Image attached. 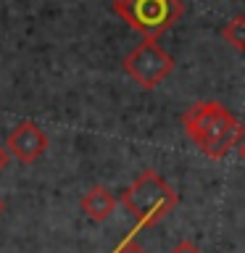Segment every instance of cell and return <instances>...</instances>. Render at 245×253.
<instances>
[{
  "label": "cell",
  "mask_w": 245,
  "mask_h": 253,
  "mask_svg": "<svg viewBox=\"0 0 245 253\" xmlns=\"http://www.w3.org/2000/svg\"><path fill=\"white\" fill-rule=\"evenodd\" d=\"M122 203L129 211V216L137 221V227H150L156 221L166 219L177 209L179 195L174 193L171 185L158 171L145 169L122 193Z\"/></svg>",
  "instance_id": "2"
},
{
  "label": "cell",
  "mask_w": 245,
  "mask_h": 253,
  "mask_svg": "<svg viewBox=\"0 0 245 253\" xmlns=\"http://www.w3.org/2000/svg\"><path fill=\"white\" fill-rule=\"evenodd\" d=\"M237 153H240V158L245 161V140H240V145H237Z\"/></svg>",
  "instance_id": "11"
},
{
  "label": "cell",
  "mask_w": 245,
  "mask_h": 253,
  "mask_svg": "<svg viewBox=\"0 0 245 253\" xmlns=\"http://www.w3.org/2000/svg\"><path fill=\"white\" fill-rule=\"evenodd\" d=\"M8 161H11V150H8V145H0V171L8 166Z\"/></svg>",
  "instance_id": "10"
},
{
  "label": "cell",
  "mask_w": 245,
  "mask_h": 253,
  "mask_svg": "<svg viewBox=\"0 0 245 253\" xmlns=\"http://www.w3.org/2000/svg\"><path fill=\"white\" fill-rule=\"evenodd\" d=\"M221 35L229 45L235 47V50H245V16H235V19H229L224 24V29H221Z\"/></svg>",
  "instance_id": "7"
},
{
  "label": "cell",
  "mask_w": 245,
  "mask_h": 253,
  "mask_svg": "<svg viewBox=\"0 0 245 253\" xmlns=\"http://www.w3.org/2000/svg\"><path fill=\"white\" fill-rule=\"evenodd\" d=\"M0 213H3V201H0Z\"/></svg>",
  "instance_id": "12"
},
{
  "label": "cell",
  "mask_w": 245,
  "mask_h": 253,
  "mask_svg": "<svg viewBox=\"0 0 245 253\" xmlns=\"http://www.w3.org/2000/svg\"><path fill=\"white\" fill-rule=\"evenodd\" d=\"M114 13L145 40L161 37L182 16V0H114Z\"/></svg>",
  "instance_id": "3"
},
{
  "label": "cell",
  "mask_w": 245,
  "mask_h": 253,
  "mask_svg": "<svg viewBox=\"0 0 245 253\" xmlns=\"http://www.w3.org/2000/svg\"><path fill=\"white\" fill-rule=\"evenodd\" d=\"M8 150L21 164H35L47 150V134L35 122H21L8 134Z\"/></svg>",
  "instance_id": "5"
},
{
  "label": "cell",
  "mask_w": 245,
  "mask_h": 253,
  "mask_svg": "<svg viewBox=\"0 0 245 253\" xmlns=\"http://www.w3.org/2000/svg\"><path fill=\"white\" fill-rule=\"evenodd\" d=\"M187 137L208 158H221L243 140V124L216 100H201L182 114Z\"/></svg>",
  "instance_id": "1"
},
{
  "label": "cell",
  "mask_w": 245,
  "mask_h": 253,
  "mask_svg": "<svg viewBox=\"0 0 245 253\" xmlns=\"http://www.w3.org/2000/svg\"><path fill=\"white\" fill-rule=\"evenodd\" d=\"M79 206H82V211L92 221H106L111 213H114V209H116V198L111 195V190L98 185V187H92L82 201H79Z\"/></svg>",
  "instance_id": "6"
},
{
  "label": "cell",
  "mask_w": 245,
  "mask_h": 253,
  "mask_svg": "<svg viewBox=\"0 0 245 253\" xmlns=\"http://www.w3.org/2000/svg\"><path fill=\"white\" fill-rule=\"evenodd\" d=\"M171 69H174V58L156 42V40H142V42L124 58V71L142 87V90L158 87L171 74Z\"/></svg>",
  "instance_id": "4"
},
{
  "label": "cell",
  "mask_w": 245,
  "mask_h": 253,
  "mask_svg": "<svg viewBox=\"0 0 245 253\" xmlns=\"http://www.w3.org/2000/svg\"><path fill=\"white\" fill-rule=\"evenodd\" d=\"M171 253H201V248H198V245H193L190 240H182V243H177L171 248Z\"/></svg>",
  "instance_id": "9"
},
{
  "label": "cell",
  "mask_w": 245,
  "mask_h": 253,
  "mask_svg": "<svg viewBox=\"0 0 245 253\" xmlns=\"http://www.w3.org/2000/svg\"><path fill=\"white\" fill-rule=\"evenodd\" d=\"M114 253H148V251L142 248L140 243H134V240H126V243H122V245H119V248H116Z\"/></svg>",
  "instance_id": "8"
}]
</instances>
